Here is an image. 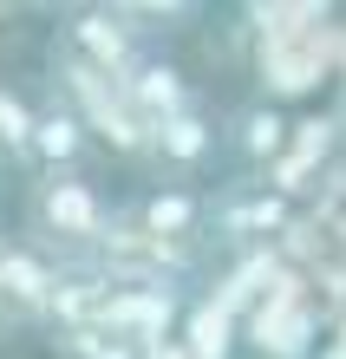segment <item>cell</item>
I'll return each instance as SVG.
<instances>
[{"label":"cell","mask_w":346,"mask_h":359,"mask_svg":"<svg viewBox=\"0 0 346 359\" xmlns=\"http://www.w3.org/2000/svg\"><path fill=\"white\" fill-rule=\"evenodd\" d=\"M242 340L262 353V359H320V313L307 301V287H300V274L281 268L274 287L262 294V307L242 320Z\"/></svg>","instance_id":"1"},{"label":"cell","mask_w":346,"mask_h":359,"mask_svg":"<svg viewBox=\"0 0 346 359\" xmlns=\"http://www.w3.org/2000/svg\"><path fill=\"white\" fill-rule=\"evenodd\" d=\"M33 222L46 229V236H59V242H105V229H112L105 196L85 177H72V170H46V177H39Z\"/></svg>","instance_id":"2"},{"label":"cell","mask_w":346,"mask_h":359,"mask_svg":"<svg viewBox=\"0 0 346 359\" xmlns=\"http://www.w3.org/2000/svg\"><path fill=\"white\" fill-rule=\"evenodd\" d=\"M131 33H138V27H124V13H118V7H85V13L66 20V46L85 59V66H98L105 79H118V86L138 72V46H131Z\"/></svg>","instance_id":"3"},{"label":"cell","mask_w":346,"mask_h":359,"mask_svg":"<svg viewBox=\"0 0 346 359\" xmlns=\"http://www.w3.org/2000/svg\"><path fill=\"white\" fill-rule=\"evenodd\" d=\"M170 320H177V294L170 287H112L92 327L112 333V340L150 346V340H170Z\"/></svg>","instance_id":"4"},{"label":"cell","mask_w":346,"mask_h":359,"mask_svg":"<svg viewBox=\"0 0 346 359\" xmlns=\"http://www.w3.org/2000/svg\"><path fill=\"white\" fill-rule=\"evenodd\" d=\"M327 46L333 33H314V39H294V46H262L255 72H262V92L274 98H307L320 79H327Z\"/></svg>","instance_id":"5"},{"label":"cell","mask_w":346,"mask_h":359,"mask_svg":"<svg viewBox=\"0 0 346 359\" xmlns=\"http://www.w3.org/2000/svg\"><path fill=\"white\" fill-rule=\"evenodd\" d=\"M53 287H59V268L27 242H7L0 248V307H20V313H46L53 307Z\"/></svg>","instance_id":"6"},{"label":"cell","mask_w":346,"mask_h":359,"mask_svg":"<svg viewBox=\"0 0 346 359\" xmlns=\"http://www.w3.org/2000/svg\"><path fill=\"white\" fill-rule=\"evenodd\" d=\"M124 98H131V111L144 124H170V118L189 111V79L170 59H138V72L124 79Z\"/></svg>","instance_id":"7"},{"label":"cell","mask_w":346,"mask_h":359,"mask_svg":"<svg viewBox=\"0 0 346 359\" xmlns=\"http://www.w3.org/2000/svg\"><path fill=\"white\" fill-rule=\"evenodd\" d=\"M294 209L288 196H274V189H235L229 203H215V229H222L229 242H262V236H288Z\"/></svg>","instance_id":"8"},{"label":"cell","mask_w":346,"mask_h":359,"mask_svg":"<svg viewBox=\"0 0 346 359\" xmlns=\"http://www.w3.org/2000/svg\"><path fill=\"white\" fill-rule=\"evenodd\" d=\"M131 216H138V229H150L157 242H189L209 209H203V196H189V189H150Z\"/></svg>","instance_id":"9"},{"label":"cell","mask_w":346,"mask_h":359,"mask_svg":"<svg viewBox=\"0 0 346 359\" xmlns=\"http://www.w3.org/2000/svg\"><path fill=\"white\" fill-rule=\"evenodd\" d=\"M85 118L72 104H53V111H39V131H33V163H46V170H72L79 151H85Z\"/></svg>","instance_id":"10"},{"label":"cell","mask_w":346,"mask_h":359,"mask_svg":"<svg viewBox=\"0 0 346 359\" xmlns=\"http://www.w3.org/2000/svg\"><path fill=\"white\" fill-rule=\"evenodd\" d=\"M177 340L189 346V359H229L235 340H242V320L222 313L215 301H197V307L183 313V333H177Z\"/></svg>","instance_id":"11"},{"label":"cell","mask_w":346,"mask_h":359,"mask_svg":"<svg viewBox=\"0 0 346 359\" xmlns=\"http://www.w3.org/2000/svg\"><path fill=\"white\" fill-rule=\"evenodd\" d=\"M288 137H294V124L274 111V104H248L242 118H235V151H242L248 163H274L281 151H288Z\"/></svg>","instance_id":"12"},{"label":"cell","mask_w":346,"mask_h":359,"mask_svg":"<svg viewBox=\"0 0 346 359\" xmlns=\"http://www.w3.org/2000/svg\"><path fill=\"white\" fill-rule=\"evenodd\" d=\"M215 151V124L189 104L183 118H170V124H157V157L164 163H177V170H197V163Z\"/></svg>","instance_id":"13"},{"label":"cell","mask_w":346,"mask_h":359,"mask_svg":"<svg viewBox=\"0 0 346 359\" xmlns=\"http://www.w3.org/2000/svg\"><path fill=\"white\" fill-rule=\"evenodd\" d=\"M33 131H39V111H33L13 86H0V151L33 157Z\"/></svg>","instance_id":"14"},{"label":"cell","mask_w":346,"mask_h":359,"mask_svg":"<svg viewBox=\"0 0 346 359\" xmlns=\"http://www.w3.org/2000/svg\"><path fill=\"white\" fill-rule=\"evenodd\" d=\"M59 353L66 359H144V346L112 340V333H98V327H66L59 333Z\"/></svg>","instance_id":"15"},{"label":"cell","mask_w":346,"mask_h":359,"mask_svg":"<svg viewBox=\"0 0 346 359\" xmlns=\"http://www.w3.org/2000/svg\"><path fill=\"white\" fill-rule=\"evenodd\" d=\"M320 359H346V340H333V346H320Z\"/></svg>","instance_id":"16"},{"label":"cell","mask_w":346,"mask_h":359,"mask_svg":"<svg viewBox=\"0 0 346 359\" xmlns=\"http://www.w3.org/2000/svg\"><path fill=\"white\" fill-rule=\"evenodd\" d=\"M0 248H7V242H0Z\"/></svg>","instance_id":"17"}]
</instances>
